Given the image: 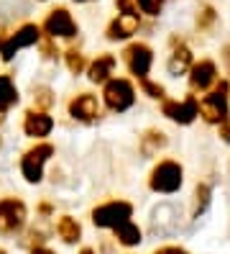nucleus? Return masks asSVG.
<instances>
[{
    "label": "nucleus",
    "mask_w": 230,
    "mask_h": 254,
    "mask_svg": "<svg viewBox=\"0 0 230 254\" xmlns=\"http://www.w3.org/2000/svg\"><path fill=\"white\" fill-rule=\"evenodd\" d=\"M215 74H218V69H215V64L210 62V59H205V62H199L192 67V74H189V82L194 90H207V87L215 82Z\"/></svg>",
    "instance_id": "nucleus-13"
},
{
    "label": "nucleus",
    "mask_w": 230,
    "mask_h": 254,
    "mask_svg": "<svg viewBox=\"0 0 230 254\" xmlns=\"http://www.w3.org/2000/svg\"><path fill=\"white\" fill-rule=\"evenodd\" d=\"M138 5H141V10L148 13V16H159L161 0H138Z\"/></svg>",
    "instance_id": "nucleus-24"
},
{
    "label": "nucleus",
    "mask_w": 230,
    "mask_h": 254,
    "mask_svg": "<svg viewBox=\"0 0 230 254\" xmlns=\"http://www.w3.org/2000/svg\"><path fill=\"white\" fill-rule=\"evenodd\" d=\"M77 3H82V0H77Z\"/></svg>",
    "instance_id": "nucleus-34"
},
{
    "label": "nucleus",
    "mask_w": 230,
    "mask_h": 254,
    "mask_svg": "<svg viewBox=\"0 0 230 254\" xmlns=\"http://www.w3.org/2000/svg\"><path fill=\"white\" fill-rule=\"evenodd\" d=\"M223 62H225V67H228V72H230V44L223 49Z\"/></svg>",
    "instance_id": "nucleus-30"
},
{
    "label": "nucleus",
    "mask_w": 230,
    "mask_h": 254,
    "mask_svg": "<svg viewBox=\"0 0 230 254\" xmlns=\"http://www.w3.org/2000/svg\"><path fill=\"white\" fill-rule=\"evenodd\" d=\"M189 64H192V54H189V49H187V47H179V49H174L172 59H169V72H172V74H182Z\"/></svg>",
    "instance_id": "nucleus-18"
},
{
    "label": "nucleus",
    "mask_w": 230,
    "mask_h": 254,
    "mask_svg": "<svg viewBox=\"0 0 230 254\" xmlns=\"http://www.w3.org/2000/svg\"><path fill=\"white\" fill-rule=\"evenodd\" d=\"M0 254H5V252H3V249H0Z\"/></svg>",
    "instance_id": "nucleus-33"
},
{
    "label": "nucleus",
    "mask_w": 230,
    "mask_h": 254,
    "mask_svg": "<svg viewBox=\"0 0 230 254\" xmlns=\"http://www.w3.org/2000/svg\"><path fill=\"white\" fill-rule=\"evenodd\" d=\"M133 213L131 203H123V200H115V203H105L100 205L95 213H92V221L95 226H102V229H118L120 223H126Z\"/></svg>",
    "instance_id": "nucleus-2"
},
{
    "label": "nucleus",
    "mask_w": 230,
    "mask_h": 254,
    "mask_svg": "<svg viewBox=\"0 0 230 254\" xmlns=\"http://www.w3.org/2000/svg\"><path fill=\"white\" fill-rule=\"evenodd\" d=\"M67 64H69L72 72H80L85 67V59H82V54L77 49H72V52H67Z\"/></svg>",
    "instance_id": "nucleus-22"
},
{
    "label": "nucleus",
    "mask_w": 230,
    "mask_h": 254,
    "mask_svg": "<svg viewBox=\"0 0 230 254\" xmlns=\"http://www.w3.org/2000/svg\"><path fill=\"white\" fill-rule=\"evenodd\" d=\"M207 200H210V188L207 185H199L197 188V216L207 208Z\"/></svg>",
    "instance_id": "nucleus-23"
},
{
    "label": "nucleus",
    "mask_w": 230,
    "mask_h": 254,
    "mask_svg": "<svg viewBox=\"0 0 230 254\" xmlns=\"http://www.w3.org/2000/svg\"><path fill=\"white\" fill-rule=\"evenodd\" d=\"M51 126H54V121L49 116H44V113H28L26 124H23L28 136H46V133L51 131Z\"/></svg>",
    "instance_id": "nucleus-15"
},
{
    "label": "nucleus",
    "mask_w": 230,
    "mask_h": 254,
    "mask_svg": "<svg viewBox=\"0 0 230 254\" xmlns=\"http://www.w3.org/2000/svg\"><path fill=\"white\" fill-rule=\"evenodd\" d=\"M56 229H59V236L64 239L67 244H74L77 239H80V223H77L74 218H69V216H64V218H61Z\"/></svg>",
    "instance_id": "nucleus-19"
},
{
    "label": "nucleus",
    "mask_w": 230,
    "mask_h": 254,
    "mask_svg": "<svg viewBox=\"0 0 230 254\" xmlns=\"http://www.w3.org/2000/svg\"><path fill=\"white\" fill-rule=\"evenodd\" d=\"M153 231L159 234H172L177 226H179V218H177V208L174 205H159L156 211H153Z\"/></svg>",
    "instance_id": "nucleus-11"
},
{
    "label": "nucleus",
    "mask_w": 230,
    "mask_h": 254,
    "mask_svg": "<svg viewBox=\"0 0 230 254\" xmlns=\"http://www.w3.org/2000/svg\"><path fill=\"white\" fill-rule=\"evenodd\" d=\"M115 231H118V239H120V244H126V247H136L138 242H141V231H138V226H133L131 221L120 223V226H118Z\"/></svg>",
    "instance_id": "nucleus-20"
},
{
    "label": "nucleus",
    "mask_w": 230,
    "mask_h": 254,
    "mask_svg": "<svg viewBox=\"0 0 230 254\" xmlns=\"http://www.w3.org/2000/svg\"><path fill=\"white\" fill-rule=\"evenodd\" d=\"M126 62H128V69L136 74V77H146L148 69H151V62H153V54L146 44H133V47L126 49Z\"/></svg>",
    "instance_id": "nucleus-7"
},
{
    "label": "nucleus",
    "mask_w": 230,
    "mask_h": 254,
    "mask_svg": "<svg viewBox=\"0 0 230 254\" xmlns=\"http://www.w3.org/2000/svg\"><path fill=\"white\" fill-rule=\"evenodd\" d=\"M118 8L123 13H133V5H131V0H118Z\"/></svg>",
    "instance_id": "nucleus-29"
},
{
    "label": "nucleus",
    "mask_w": 230,
    "mask_h": 254,
    "mask_svg": "<svg viewBox=\"0 0 230 254\" xmlns=\"http://www.w3.org/2000/svg\"><path fill=\"white\" fill-rule=\"evenodd\" d=\"M69 113L80 121H92L97 116V100L92 95H77V100L69 103Z\"/></svg>",
    "instance_id": "nucleus-14"
},
{
    "label": "nucleus",
    "mask_w": 230,
    "mask_h": 254,
    "mask_svg": "<svg viewBox=\"0 0 230 254\" xmlns=\"http://www.w3.org/2000/svg\"><path fill=\"white\" fill-rule=\"evenodd\" d=\"M51 154H54L51 144H39V146H34V149H31V152L23 157L21 170H23V175H26L28 183H39V180H41V167H44V162L49 159Z\"/></svg>",
    "instance_id": "nucleus-6"
},
{
    "label": "nucleus",
    "mask_w": 230,
    "mask_h": 254,
    "mask_svg": "<svg viewBox=\"0 0 230 254\" xmlns=\"http://www.w3.org/2000/svg\"><path fill=\"white\" fill-rule=\"evenodd\" d=\"M182 167L177 162H161L156 170L151 172V188L156 192H177L182 188Z\"/></svg>",
    "instance_id": "nucleus-1"
},
{
    "label": "nucleus",
    "mask_w": 230,
    "mask_h": 254,
    "mask_svg": "<svg viewBox=\"0 0 230 254\" xmlns=\"http://www.w3.org/2000/svg\"><path fill=\"white\" fill-rule=\"evenodd\" d=\"M13 103H18V93L13 87V80L8 74H0V111H8Z\"/></svg>",
    "instance_id": "nucleus-16"
},
{
    "label": "nucleus",
    "mask_w": 230,
    "mask_h": 254,
    "mask_svg": "<svg viewBox=\"0 0 230 254\" xmlns=\"http://www.w3.org/2000/svg\"><path fill=\"white\" fill-rule=\"evenodd\" d=\"M82 254H92V252H90V249H85V252H82Z\"/></svg>",
    "instance_id": "nucleus-32"
},
{
    "label": "nucleus",
    "mask_w": 230,
    "mask_h": 254,
    "mask_svg": "<svg viewBox=\"0 0 230 254\" xmlns=\"http://www.w3.org/2000/svg\"><path fill=\"white\" fill-rule=\"evenodd\" d=\"M166 146V136L161 131H148L146 136H143V154H153V152H159V149Z\"/></svg>",
    "instance_id": "nucleus-21"
},
{
    "label": "nucleus",
    "mask_w": 230,
    "mask_h": 254,
    "mask_svg": "<svg viewBox=\"0 0 230 254\" xmlns=\"http://www.w3.org/2000/svg\"><path fill=\"white\" fill-rule=\"evenodd\" d=\"M197 113H199V103L192 95L182 103H164V116H169L177 124H192Z\"/></svg>",
    "instance_id": "nucleus-8"
},
{
    "label": "nucleus",
    "mask_w": 230,
    "mask_h": 254,
    "mask_svg": "<svg viewBox=\"0 0 230 254\" xmlns=\"http://www.w3.org/2000/svg\"><path fill=\"white\" fill-rule=\"evenodd\" d=\"M141 85H143V90H146L151 98H164V87H161V85H156V82H148L146 77L141 80Z\"/></svg>",
    "instance_id": "nucleus-25"
},
{
    "label": "nucleus",
    "mask_w": 230,
    "mask_h": 254,
    "mask_svg": "<svg viewBox=\"0 0 230 254\" xmlns=\"http://www.w3.org/2000/svg\"><path fill=\"white\" fill-rule=\"evenodd\" d=\"M133 100H136V93H133V85L128 80H110L105 85V103H107V108H113V111H126L133 106Z\"/></svg>",
    "instance_id": "nucleus-4"
},
{
    "label": "nucleus",
    "mask_w": 230,
    "mask_h": 254,
    "mask_svg": "<svg viewBox=\"0 0 230 254\" xmlns=\"http://www.w3.org/2000/svg\"><path fill=\"white\" fill-rule=\"evenodd\" d=\"M228 85L220 82V87L215 93L205 95L202 103H199V113H202L205 121L210 124H223L225 118H228Z\"/></svg>",
    "instance_id": "nucleus-3"
},
{
    "label": "nucleus",
    "mask_w": 230,
    "mask_h": 254,
    "mask_svg": "<svg viewBox=\"0 0 230 254\" xmlns=\"http://www.w3.org/2000/svg\"><path fill=\"white\" fill-rule=\"evenodd\" d=\"M113 67H115V59L113 57H100L97 62L90 67V80L92 82H105L107 74L113 72Z\"/></svg>",
    "instance_id": "nucleus-17"
},
{
    "label": "nucleus",
    "mask_w": 230,
    "mask_h": 254,
    "mask_svg": "<svg viewBox=\"0 0 230 254\" xmlns=\"http://www.w3.org/2000/svg\"><path fill=\"white\" fill-rule=\"evenodd\" d=\"M215 21V13H212V8H205L202 10V16L197 18V23H199V28H205V26H210Z\"/></svg>",
    "instance_id": "nucleus-26"
},
{
    "label": "nucleus",
    "mask_w": 230,
    "mask_h": 254,
    "mask_svg": "<svg viewBox=\"0 0 230 254\" xmlns=\"http://www.w3.org/2000/svg\"><path fill=\"white\" fill-rule=\"evenodd\" d=\"M46 31H49L51 36H64V39H69V36H74L77 34V26H74V21H72V16L64 10V8H59V10H54L49 18H46Z\"/></svg>",
    "instance_id": "nucleus-10"
},
{
    "label": "nucleus",
    "mask_w": 230,
    "mask_h": 254,
    "mask_svg": "<svg viewBox=\"0 0 230 254\" xmlns=\"http://www.w3.org/2000/svg\"><path fill=\"white\" fill-rule=\"evenodd\" d=\"M156 254H187L184 249H177V247H164V249H159Z\"/></svg>",
    "instance_id": "nucleus-28"
},
{
    "label": "nucleus",
    "mask_w": 230,
    "mask_h": 254,
    "mask_svg": "<svg viewBox=\"0 0 230 254\" xmlns=\"http://www.w3.org/2000/svg\"><path fill=\"white\" fill-rule=\"evenodd\" d=\"M26 221V208L21 200L15 198H5L0 200V231L10 234V231H18Z\"/></svg>",
    "instance_id": "nucleus-5"
},
{
    "label": "nucleus",
    "mask_w": 230,
    "mask_h": 254,
    "mask_svg": "<svg viewBox=\"0 0 230 254\" xmlns=\"http://www.w3.org/2000/svg\"><path fill=\"white\" fill-rule=\"evenodd\" d=\"M136 31H138V16H136V13H123V16H118L110 23V28H107V39H113V41L128 39Z\"/></svg>",
    "instance_id": "nucleus-12"
},
{
    "label": "nucleus",
    "mask_w": 230,
    "mask_h": 254,
    "mask_svg": "<svg viewBox=\"0 0 230 254\" xmlns=\"http://www.w3.org/2000/svg\"><path fill=\"white\" fill-rule=\"evenodd\" d=\"M39 41V26H34V23H28V26H23L18 34H15L3 49H0V54H3V59H13V54L18 52L21 47H31V44H36Z\"/></svg>",
    "instance_id": "nucleus-9"
},
{
    "label": "nucleus",
    "mask_w": 230,
    "mask_h": 254,
    "mask_svg": "<svg viewBox=\"0 0 230 254\" xmlns=\"http://www.w3.org/2000/svg\"><path fill=\"white\" fill-rule=\"evenodd\" d=\"M34 254H51V252H46V249H36Z\"/></svg>",
    "instance_id": "nucleus-31"
},
{
    "label": "nucleus",
    "mask_w": 230,
    "mask_h": 254,
    "mask_svg": "<svg viewBox=\"0 0 230 254\" xmlns=\"http://www.w3.org/2000/svg\"><path fill=\"white\" fill-rule=\"evenodd\" d=\"M220 136H223V141L230 144V118H225V121L220 124Z\"/></svg>",
    "instance_id": "nucleus-27"
}]
</instances>
